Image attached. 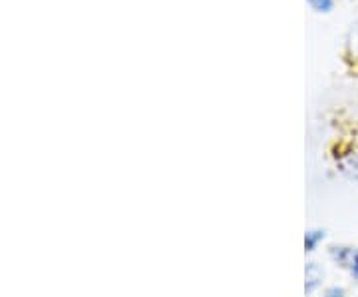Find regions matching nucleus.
<instances>
[{
    "label": "nucleus",
    "mask_w": 358,
    "mask_h": 297,
    "mask_svg": "<svg viewBox=\"0 0 358 297\" xmlns=\"http://www.w3.org/2000/svg\"><path fill=\"white\" fill-rule=\"evenodd\" d=\"M322 297H346V293L343 287H329V289L322 293Z\"/></svg>",
    "instance_id": "nucleus-6"
},
{
    "label": "nucleus",
    "mask_w": 358,
    "mask_h": 297,
    "mask_svg": "<svg viewBox=\"0 0 358 297\" xmlns=\"http://www.w3.org/2000/svg\"><path fill=\"white\" fill-rule=\"evenodd\" d=\"M322 240H324V232L322 230H308L305 233V251H308V254L315 251Z\"/></svg>",
    "instance_id": "nucleus-4"
},
{
    "label": "nucleus",
    "mask_w": 358,
    "mask_h": 297,
    "mask_svg": "<svg viewBox=\"0 0 358 297\" xmlns=\"http://www.w3.org/2000/svg\"><path fill=\"white\" fill-rule=\"evenodd\" d=\"M355 251H357V249L350 246H333L331 247V258H333L341 268H348L352 258H355Z\"/></svg>",
    "instance_id": "nucleus-1"
},
{
    "label": "nucleus",
    "mask_w": 358,
    "mask_h": 297,
    "mask_svg": "<svg viewBox=\"0 0 358 297\" xmlns=\"http://www.w3.org/2000/svg\"><path fill=\"white\" fill-rule=\"evenodd\" d=\"M308 4H310L317 13H331L334 6V0H308Z\"/></svg>",
    "instance_id": "nucleus-5"
},
{
    "label": "nucleus",
    "mask_w": 358,
    "mask_h": 297,
    "mask_svg": "<svg viewBox=\"0 0 358 297\" xmlns=\"http://www.w3.org/2000/svg\"><path fill=\"white\" fill-rule=\"evenodd\" d=\"M348 272H350V275H352V277L358 282V249L355 251V258H352L350 265H348Z\"/></svg>",
    "instance_id": "nucleus-7"
},
{
    "label": "nucleus",
    "mask_w": 358,
    "mask_h": 297,
    "mask_svg": "<svg viewBox=\"0 0 358 297\" xmlns=\"http://www.w3.org/2000/svg\"><path fill=\"white\" fill-rule=\"evenodd\" d=\"M341 172H345L348 178L352 180H358V152H352V154H346L341 162Z\"/></svg>",
    "instance_id": "nucleus-2"
},
{
    "label": "nucleus",
    "mask_w": 358,
    "mask_h": 297,
    "mask_svg": "<svg viewBox=\"0 0 358 297\" xmlns=\"http://www.w3.org/2000/svg\"><path fill=\"white\" fill-rule=\"evenodd\" d=\"M322 282V272L319 270V265L317 263H308L307 265V285H305V289H307V293H313L317 287Z\"/></svg>",
    "instance_id": "nucleus-3"
}]
</instances>
